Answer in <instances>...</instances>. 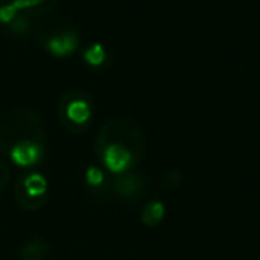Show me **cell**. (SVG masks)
<instances>
[{
    "label": "cell",
    "mask_w": 260,
    "mask_h": 260,
    "mask_svg": "<svg viewBox=\"0 0 260 260\" xmlns=\"http://www.w3.org/2000/svg\"><path fill=\"white\" fill-rule=\"evenodd\" d=\"M47 128L36 111L15 107L0 118V153L22 170H34L43 160Z\"/></svg>",
    "instance_id": "obj_1"
},
{
    "label": "cell",
    "mask_w": 260,
    "mask_h": 260,
    "mask_svg": "<svg viewBox=\"0 0 260 260\" xmlns=\"http://www.w3.org/2000/svg\"><path fill=\"white\" fill-rule=\"evenodd\" d=\"M146 150L141 125L132 116H112L104 123L94 138V153L98 162L109 173L121 175L134 171Z\"/></svg>",
    "instance_id": "obj_2"
},
{
    "label": "cell",
    "mask_w": 260,
    "mask_h": 260,
    "mask_svg": "<svg viewBox=\"0 0 260 260\" xmlns=\"http://www.w3.org/2000/svg\"><path fill=\"white\" fill-rule=\"evenodd\" d=\"M40 45L55 57H70L79 48V30L62 18H47L34 29Z\"/></svg>",
    "instance_id": "obj_3"
},
{
    "label": "cell",
    "mask_w": 260,
    "mask_h": 260,
    "mask_svg": "<svg viewBox=\"0 0 260 260\" xmlns=\"http://www.w3.org/2000/svg\"><path fill=\"white\" fill-rule=\"evenodd\" d=\"M59 119L70 134H86L93 121V98L82 89H70L59 100Z\"/></svg>",
    "instance_id": "obj_4"
},
{
    "label": "cell",
    "mask_w": 260,
    "mask_h": 260,
    "mask_svg": "<svg viewBox=\"0 0 260 260\" xmlns=\"http://www.w3.org/2000/svg\"><path fill=\"white\" fill-rule=\"evenodd\" d=\"M48 180L36 170H27L15 184V200L23 210L36 212L47 203Z\"/></svg>",
    "instance_id": "obj_5"
},
{
    "label": "cell",
    "mask_w": 260,
    "mask_h": 260,
    "mask_svg": "<svg viewBox=\"0 0 260 260\" xmlns=\"http://www.w3.org/2000/svg\"><path fill=\"white\" fill-rule=\"evenodd\" d=\"M0 25L15 36H27L36 29L32 16L25 15L15 0H0Z\"/></svg>",
    "instance_id": "obj_6"
},
{
    "label": "cell",
    "mask_w": 260,
    "mask_h": 260,
    "mask_svg": "<svg viewBox=\"0 0 260 260\" xmlns=\"http://www.w3.org/2000/svg\"><path fill=\"white\" fill-rule=\"evenodd\" d=\"M111 187L119 198L128 200V202H138V200L145 194L146 187H148V180L139 173L126 171V173L118 175V177L112 180Z\"/></svg>",
    "instance_id": "obj_7"
},
{
    "label": "cell",
    "mask_w": 260,
    "mask_h": 260,
    "mask_svg": "<svg viewBox=\"0 0 260 260\" xmlns=\"http://www.w3.org/2000/svg\"><path fill=\"white\" fill-rule=\"evenodd\" d=\"M15 2L25 15L38 18V16L50 15L62 0H15Z\"/></svg>",
    "instance_id": "obj_8"
},
{
    "label": "cell",
    "mask_w": 260,
    "mask_h": 260,
    "mask_svg": "<svg viewBox=\"0 0 260 260\" xmlns=\"http://www.w3.org/2000/svg\"><path fill=\"white\" fill-rule=\"evenodd\" d=\"M48 253H50V244L41 237L29 239L20 248L22 260H45Z\"/></svg>",
    "instance_id": "obj_9"
},
{
    "label": "cell",
    "mask_w": 260,
    "mask_h": 260,
    "mask_svg": "<svg viewBox=\"0 0 260 260\" xmlns=\"http://www.w3.org/2000/svg\"><path fill=\"white\" fill-rule=\"evenodd\" d=\"M164 216H166V207L160 200H150L145 207H143L141 212V221L145 226H159L162 223Z\"/></svg>",
    "instance_id": "obj_10"
},
{
    "label": "cell",
    "mask_w": 260,
    "mask_h": 260,
    "mask_svg": "<svg viewBox=\"0 0 260 260\" xmlns=\"http://www.w3.org/2000/svg\"><path fill=\"white\" fill-rule=\"evenodd\" d=\"M84 61L89 66H93V68H100V66H104L105 61H107V50H105L100 43L91 45V47H87V50L84 52Z\"/></svg>",
    "instance_id": "obj_11"
},
{
    "label": "cell",
    "mask_w": 260,
    "mask_h": 260,
    "mask_svg": "<svg viewBox=\"0 0 260 260\" xmlns=\"http://www.w3.org/2000/svg\"><path fill=\"white\" fill-rule=\"evenodd\" d=\"M86 184L87 187H91L93 191H98V189H104L105 184H107V177H105L104 170L102 168H87L86 170Z\"/></svg>",
    "instance_id": "obj_12"
},
{
    "label": "cell",
    "mask_w": 260,
    "mask_h": 260,
    "mask_svg": "<svg viewBox=\"0 0 260 260\" xmlns=\"http://www.w3.org/2000/svg\"><path fill=\"white\" fill-rule=\"evenodd\" d=\"M180 182H182V173L177 170H171L162 177V187L166 191H173V189H177L180 185Z\"/></svg>",
    "instance_id": "obj_13"
},
{
    "label": "cell",
    "mask_w": 260,
    "mask_h": 260,
    "mask_svg": "<svg viewBox=\"0 0 260 260\" xmlns=\"http://www.w3.org/2000/svg\"><path fill=\"white\" fill-rule=\"evenodd\" d=\"M9 184H11V166L0 157V192L6 191Z\"/></svg>",
    "instance_id": "obj_14"
}]
</instances>
